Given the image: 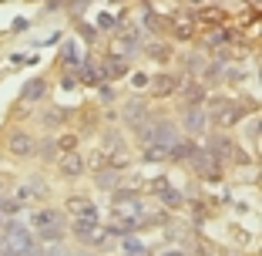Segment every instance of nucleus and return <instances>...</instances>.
I'll list each match as a JSON object with an SVG mask.
<instances>
[{"instance_id":"1","label":"nucleus","mask_w":262,"mask_h":256,"mask_svg":"<svg viewBox=\"0 0 262 256\" xmlns=\"http://www.w3.org/2000/svg\"><path fill=\"white\" fill-rule=\"evenodd\" d=\"M135 132H138L141 148L158 145V148H165V152H168V148L178 142V128H175V122H168V118H148V122L138 125Z\"/></svg>"},{"instance_id":"2","label":"nucleus","mask_w":262,"mask_h":256,"mask_svg":"<svg viewBox=\"0 0 262 256\" xmlns=\"http://www.w3.org/2000/svg\"><path fill=\"white\" fill-rule=\"evenodd\" d=\"M31 223L44 243H64V212L61 209H40L31 216Z\"/></svg>"},{"instance_id":"3","label":"nucleus","mask_w":262,"mask_h":256,"mask_svg":"<svg viewBox=\"0 0 262 256\" xmlns=\"http://www.w3.org/2000/svg\"><path fill=\"white\" fill-rule=\"evenodd\" d=\"M0 246L10 249L14 256H20V253H27V249H37V243H34V233L20 219H10V223L4 226V233H0Z\"/></svg>"},{"instance_id":"4","label":"nucleus","mask_w":262,"mask_h":256,"mask_svg":"<svg viewBox=\"0 0 262 256\" xmlns=\"http://www.w3.org/2000/svg\"><path fill=\"white\" fill-rule=\"evenodd\" d=\"M111 212L115 219H128V223H138L145 219V202L138 192H128V189H115L111 192Z\"/></svg>"},{"instance_id":"5","label":"nucleus","mask_w":262,"mask_h":256,"mask_svg":"<svg viewBox=\"0 0 262 256\" xmlns=\"http://www.w3.org/2000/svg\"><path fill=\"white\" fill-rule=\"evenodd\" d=\"M185 162H188V169H195L202 179H212V175H219V165H222L215 155H212V152H208V148H199V145H195V152L185 159Z\"/></svg>"},{"instance_id":"6","label":"nucleus","mask_w":262,"mask_h":256,"mask_svg":"<svg viewBox=\"0 0 262 256\" xmlns=\"http://www.w3.org/2000/svg\"><path fill=\"white\" fill-rule=\"evenodd\" d=\"M7 152L10 155H17V159H31L34 155V148H37V142L31 139V132H24V128H14V132L7 135Z\"/></svg>"},{"instance_id":"7","label":"nucleus","mask_w":262,"mask_h":256,"mask_svg":"<svg viewBox=\"0 0 262 256\" xmlns=\"http://www.w3.org/2000/svg\"><path fill=\"white\" fill-rule=\"evenodd\" d=\"M182 125H185L188 135H202L208 125V115L202 111V105H185V111H182Z\"/></svg>"},{"instance_id":"8","label":"nucleus","mask_w":262,"mask_h":256,"mask_svg":"<svg viewBox=\"0 0 262 256\" xmlns=\"http://www.w3.org/2000/svg\"><path fill=\"white\" fill-rule=\"evenodd\" d=\"M121 115H124V122H128L131 128H138V125L148 122V101L145 98H128L124 108H121Z\"/></svg>"},{"instance_id":"9","label":"nucleus","mask_w":262,"mask_h":256,"mask_svg":"<svg viewBox=\"0 0 262 256\" xmlns=\"http://www.w3.org/2000/svg\"><path fill=\"white\" fill-rule=\"evenodd\" d=\"M215 118L222 128H229V125H239L242 122V105H235V101H219L215 105Z\"/></svg>"},{"instance_id":"10","label":"nucleus","mask_w":262,"mask_h":256,"mask_svg":"<svg viewBox=\"0 0 262 256\" xmlns=\"http://www.w3.org/2000/svg\"><path fill=\"white\" fill-rule=\"evenodd\" d=\"M57 169H61V175L77 179V175H84L88 162H84V155H81V152H64V155H61V162H57Z\"/></svg>"},{"instance_id":"11","label":"nucleus","mask_w":262,"mask_h":256,"mask_svg":"<svg viewBox=\"0 0 262 256\" xmlns=\"http://www.w3.org/2000/svg\"><path fill=\"white\" fill-rule=\"evenodd\" d=\"M205 148H208V152H212V155L219 159V162H222V159H242V152L235 148V142H232V139H225V135H215V139L208 142Z\"/></svg>"},{"instance_id":"12","label":"nucleus","mask_w":262,"mask_h":256,"mask_svg":"<svg viewBox=\"0 0 262 256\" xmlns=\"http://www.w3.org/2000/svg\"><path fill=\"white\" fill-rule=\"evenodd\" d=\"M135 51H138V37H135V34H118V37L111 41V54H108V57L124 61V57H131Z\"/></svg>"},{"instance_id":"13","label":"nucleus","mask_w":262,"mask_h":256,"mask_svg":"<svg viewBox=\"0 0 262 256\" xmlns=\"http://www.w3.org/2000/svg\"><path fill=\"white\" fill-rule=\"evenodd\" d=\"M175 91L182 94V98H185L188 105H199V101L205 98V88H202L199 81H192V78H185V81H175Z\"/></svg>"},{"instance_id":"14","label":"nucleus","mask_w":262,"mask_h":256,"mask_svg":"<svg viewBox=\"0 0 262 256\" xmlns=\"http://www.w3.org/2000/svg\"><path fill=\"white\" fill-rule=\"evenodd\" d=\"M155 192H158V202H162V206H182V192H178V189H171L165 179H158V182H155Z\"/></svg>"},{"instance_id":"15","label":"nucleus","mask_w":262,"mask_h":256,"mask_svg":"<svg viewBox=\"0 0 262 256\" xmlns=\"http://www.w3.org/2000/svg\"><path fill=\"white\" fill-rule=\"evenodd\" d=\"M44 94H47V81L44 78H31L20 88V101H40Z\"/></svg>"},{"instance_id":"16","label":"nucleus","mask_w":262,"mask_h":256,"mask_svg":"<svg viewBox=\"0 0 262 256\" xmlns=\"http://www.w3.org/2000/svg\"><path fill=\"white\" fill-rule=\"evenodd\" d=\"M155 98H165V94H175V78L171 74H158V78H148Z\"/></svg>"},{"instance_id":"17","label":"nucleus","mask_w":262,"mask_h":256,"mask_svg":"<svg viewBox=\"0 0 262 256\" xmlns=\"http://www.w3.org/2000/svg\"><path fill=\"white\" fill-rule=\"evenodd\" d=\"M91 209H94V202L88 199V195H71V199L64 202V212H71V216H77V219L84 216V212H91Z\"/></svg>"},{"instance_id":"18","label":"nucleus","mask_w":262,"mask_h":256,"mask_svg":"<svg viewBox=\"0 0 262 256\" xmlns=\"http://www.w3.org/2000/svg\"><path fill=\"white\" fill-rule=\"evenodd\" d=\"M124 71H128V64H124V61H118V57H108V61L98 68V74H101V78H111V81H115V78H121Z\"/></svg>"},{"instance_id":"19","label":"nucleus","mask_w":262,"mask_h":256,"mask_svg":"<svg viewBox=\"0 0 262 256\" xmlns=\"http://www.w3.org/2000/svg\"><path fill=\"white\" fill-rule=\"evenodd\" d=\"M24 192H27V199H47L51 189H47V182L40 175H31V179H27V186H24Z\"/></svg>"},{"instance_id":"20","label":"nucleus","mask_w":262,"mask_h":256,"mask_svg":"<svg viewBox=\"0 0 262 256\" xmlns=\"http://www.w3.org/2000/svg\"><path fill=\"white\" fill-rule=\"evenodd\" d=\"M121 249H124V256H151V249H148L138 236H124V240H121Z\"/></svg>"},{"instance_id":"21","label":"nucleus","mask_w":262,"mask_h":256,"mask_svg":"<svg viewBox=\"0 0 262 256\" xmlns=\"http://www.w3.org/2000/svg\"><path fill=\"white\" fill-rule=\"evenodd\" d=\"M98 186L101 189H118V169H98Z\"/></svg>"},{"instance_id":"22","label":"nucleus","mask_w":262,"mask_h":256,"mask_svg":"<svg viewBox=\"0 0 262 256\" xmlns=\"http://www.w3.org/2000/svg\"><path fill=\"white\" fill-rule=\"evenodd\" d=\"M34 152H37L44 162H54V159H57V142H54V139H44L37 148H34Z\"/></svg>"},{"instance_id":"23","label":"nucleus","mask_w":262,"mask_h":256,"mask_svg":"<svg viewBox=\"0 0 262 256\" xmlns=\"http://www.w3.org/2000/svg\"><path fill=\"white\" fill-rule=\"evenodd\" d=\"M141 223H128V219H115V223H108V233H118V236H131L135 229H138Z\"/></svg>"},{"instance_id":"24","label":"nucleus","mask_w":262,"mask_h":256,"mask_svg":"<svg viewBox=\"0 0 262 256\" xmlns=\"http://www.w3.org/2000/svg\"><path fill=\"white\" fill-rule=\"evenodd\" d=\"M64 118H68V111H64V108H47L44 115H40V122H44L47 128H54V125L64 122Z\"/></svg>"},{"instance_id":"25","label":"nucleus","mask_w":262,"mask_h":256,"mask_svg":"<svg viewBox=\"0 0 262 256\" xmlns=\"http://www.w3.org/2000/svg\"><path fill=\"white\" fill-rule=\"evenodd\" d=\"M145 51H148L151 57H158V61H165V57H171V47H168V44H162V41H155V44H148Z\"/></svg>"},{"instance_id":"26","label":"nucleus","mask_w":262,"mask_h":256,"mask_svg":"<svg viewBox=\"0 0 262 256\" xmlns=\"http://www.w3.org/2000/svg\"><path fill=\"white\" fill-rule=\"evenodd\" d=\"M171 31H175V37H178V41H188V37L195 34V27L185 21V17H182V21H175V27H171Z\"/></svg>"},{"instance_id":"27","label":"nucleus","mask_w":262,"mask_h":256,"mask_svg":"<svg viewBox=\"0 0 262 256\" xmlns=\"http://www.w3.org/2000/svg\"><path fill=\"white\" fill-rule=\"evenodd\" d=\"M185 68H188V74H202V71H205V57H202V54H188Z\"/></svg>"},{"instance_id":"28","label":"nucleus","mask_w":262,"mask_h":256,"mask_svg":"<svg viewBox=\"0 0 262 256\" xmlns=\"http://www.w3.org/2000/svg\"><path fill=\"white\" fill-rule=\"evenodd\" d=\"M37 256H71V249L64 246V243H47V246L40 249Z\"/></svg>"},{"instance_id":"29","label":"nucleus","mask_w":262,"mask_h":256,"mask_svg":"<svg viewBox=\"0 0 262 256\" xmlns=\"http://www.w3.org/2000/svg\"><path fill=\"white\" fill-rule=\"evenodd\" d=\"M229 41V31L225 27H215V31H208V44H225Z\"/></svg>"},{"instance_id":"30","label":"nucleus","mask_w":262,"mask_h":256,"mask_svg":"<svg viewBox=\"0 0 262 256\" xmlns=\"http://www.w3.org/2000/svg\"><path fill=\"white\" fill-rule=\"evenodd\" d=\"M168 155V152H165V148H158V145H151V148H145V159L148 162H162V159Z\"/></svg>"},{"instance_id":"31","label":"nucleus","mask_w":262,"mask_h":256,"mask_svg":"<svg viewBox=\"0 0 262 256\" xmlns=\"http://www.w3.org/2000/svg\"><path fill=\"white\" fill-rule=\"evenodd\" d=\"M61 148H64V152H74V148H77V139H74V135H64V139H61Z\"/></svg>"},{"instance_id":"32","label":"nucleus","mask_w":262,"mask_h":256,"mask_svg":"<svg viewBox=\"0 0 262 256\" xmlns=\"http://www.w3.org/2000/svg\"><path fill=\"white\" fill-rule=\"evenodd\" d=\"M64 61H68V64H74V61H77V51H74V44H68V47H64Z\"/></svg>"},{"instance_id":"33","label":"nucleus","mask_w":262,"mask_h":256,"mask_svg":"<svg viewBox=\"0 0 262 256\" xmlns=\"http://www.w3.org/2000/svg\"><path fill=\"white\" fill-rule=\"evenodd\" d=\"M249 139L259 142V118H252V125H249Z\"/></svg>"},{"instance_id":"34","label":"nucleus","mask_w":262,"mask_h":256,"mask_svg":"<svg viewBox=\"0 0 262 256\" xmlns=\"http://www.w3.org/2000/svg\"><path fill=\"white\" fill-rule=\"evenodd\" d=\"M131 85L141 88V85H148V78H145V74H131Z\"/></svg>"},{"instance_id":"35","label":"nucleus","mask_w":262,"mask_h":256,"mask_svg":"<svg viewBox=\"0 0 262 256\" xmlns=\"http://www.w3.org/2000/svg\"><path fill=\"white\" fill-rule=\"evenodd\" d=\"M71 256H98L94 249H77V253H71Z\"/></svg>"},{"instance_id":"36","label":"nucleus","mask_w":262,"mask_h":256,"mask_svg":"<svg viewBox=\"0 0 262 256\" xmlns=\"http://www.w3.org/2000/svg\"><path fill=\"white\" fill-rule=\"evenodd\" d=\"M162 256H185L182 249H168V253H162Z\"/></svg>"}]
</instances>
